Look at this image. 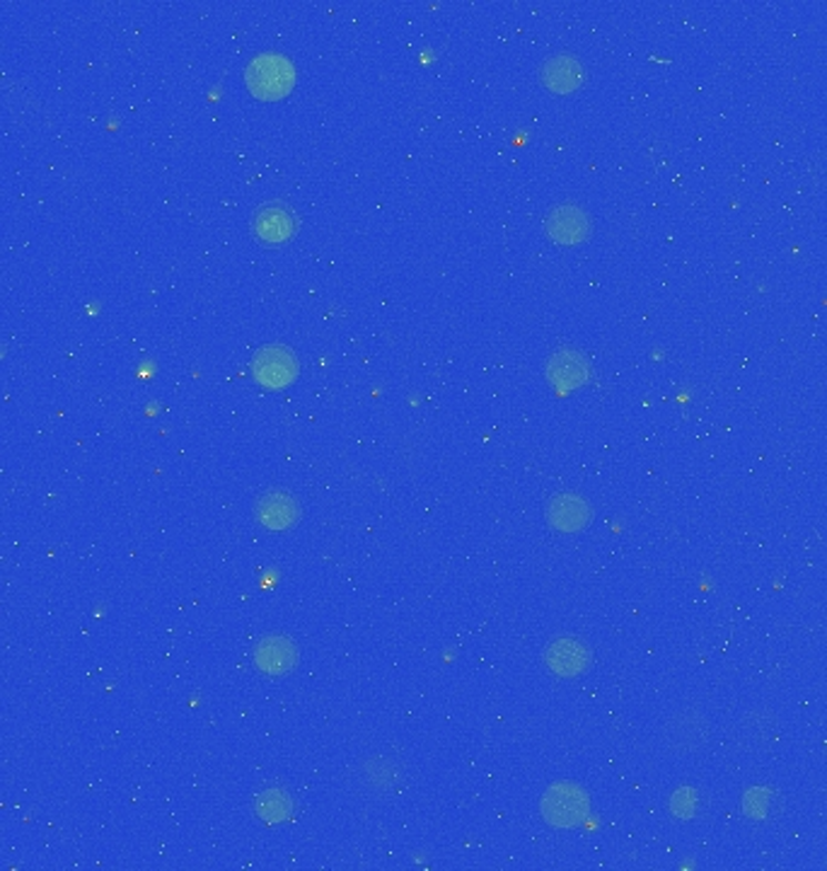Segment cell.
Wrapping results in <instances>:
<instances>
[{
    "instance_id": "5b68a950",
    "label": "cell",
    "mask_w": 827,
    "mask_h": 871,
    "mask_svg": "<svg viewBox=\"0 0 827 871\" xmlns=\"http://www.w3.org/2000/svg\"><path fill=\"white\" fill-rule=\"evenodd\" d=\"M545 231L557 245L586 243L593 233V223L586 211L576 204L554 206L545 219Z\"/></svg>"
},
{
    "instance_id": "30bf717a",
    "label": "cell",
    "mask_w": 827,
    "mask_h": 871,
    "mask_svg": "<svg viewBox=\"0 0 827 871\" xmlns=\"http://www.w3.org/2000/svg\"><path fill=\"white\" fill-rule=\"evenodd\" d=\"M547 378L559 393L576 391L591 378L588 358L574 348H562L547 361Z\"/></svg>"
},
{
    "instance_id": "5bb4252c",
    "label": "cell",
    "mask_w": 827,
    "mask_h": 871,
    "mask_svg": "<svg viewBox=\"0 0 827 871\" xmlns=\"http://www.w3.org/2000/svg\"><path fill=\"white\" fill-rule=\"evenodd\" d=\"M293 811L291 797L283 789H266L264 794L256 797V816L269 826L283 823Z\"/></svg>"
},
{
    "instance_id": "52a82bcc",
    "label": "cell",
    "mask_w": 827,
    "mask_h": 871,
    "mask_svg": "<svg viewBox=\"0 0 827 871\" xmlns=\"http://www.w3.org/2000/svg\"><path fill=\"white\" fill-rule=\"evenodd\" d=\"M593 506L576 492H562L547 502V523L557 533H581L593 523Z\"/></svg>"
},
{
    "instance_id": "4fadbf2b",
    "label": "cell",
    "mask_w": 827,
    "mask_h": 871,
    "mask_svg": "<svg viewBox=\"0 0 827 871\" xmlns=\"http://www.w3.org/2000/svg\"><path fill=\"white\" fill-rule=\"evenodd\" d=\"M777 717L769 709H755L740 721V743L748 748H767L777 739Z\"/></svg>"
},
{
    "instance_id": "7a4b0ae2",
    "label": "cell",
    "mask_w": 827,
    "mask_h": 871,
    "mask_svg": "<svg viewBox=\"0 0 827 871\" xmlns=\"http://www.w3.org/2000/svg\"><path fill=\"white\" fill-rule=\"evenodd\" d=\"M712 721L699 707H680L663 723L660 739L670 753L689 756L709 743Z\"/></svg>"
},
{
    "instance_id": "9c48e42d",
    "label": "cell",
    "mask_w": 827,
    "mask_h": 871,
    "mask_svg": "<svg viewBox=\"0 0 827 871\" xmlns=\"http://www.w3.org/2000/svg\"><path fill=\"white\" fill-rule=\"evenodd\" d=\"M254 664L262 673L269 676H286L297 664V647L289 637L271 635L256 641Z\"/></svg>"
},
{
    "instance_id": "277c9868",
    "label": "cell",
    "mask_w": 827,
    "mask_h": 871,
    "mask_svg": "<svg viewBox=\"0 0 827 871\" xmlns=\"http://www.w3.org/2000/svg\"><path fill=\"white\" fill-rule=\"evenodd\" d=\"M252 373L256 383L271 387V391H279V387H286L297 378L301 366H297V358L289 346L269 344L254 354Z\"/></svg>"
},
{
    "instance_id": "6da1fadb",
    "label": "cell",
    "mask_w": 827,
    "mask_h": 871,
    "mask_svg": "<svg viewBox=\"0 0 827 871\" xmlns=\"http://www.w3.org/2000/svg\"><path fill=\"white\" fill-rule=\"evenodd\" d=\"M245 83L254 98L274 102L286 98L295 85V65L289 57L276 51H264L248 63Z\"/></svg>"
},
{
    "instance_id": "8992f818",
    "label": "cell",
    "mask_w": 827,
    "mask_h": 871,
    "mask_svg": "<svg viewBox=\"0 0 827 871\" xmlns=\"http://www.w3.org/2000/svg\"><path fill=\"white\" fill-rule=\"evenodd\" d=\"M297 227L295 213L283 201H269L254 211L252 233L266 245H281L293 237Z\"/></svg>"
},
{
    "instance_id": "7c38bea8",
    "label": "cell",
    "mask_w": 827,
    "mask_h": 871,
    "mask_svg": "<svg viewBox=\"0 0 827 871\" xmlns=\"http://www.w3.org/2000/svg\"><path fill=\"white\" fill-rule=\"evenodd\" d=\"M256 520L269 530H289L301 520V504H297L289 492H266L256 502Z\"/></svg>"
},
{
    "instance_id": "3957f363",
    "label": "cell",
    "mask_w": 827,
    "mask_h": 871,
    "mask_svg": "<svg viewBox=\"0 0 827 871\" xmlns=\"http://www.w3.org/2000/svg\"><path fill=\"white\" fill-rule=\"evenodd\" d=\"M539 811L554 828H576L588 819L591 797L576 782H554L542 797Z\"/></svg>"
},
{
    "instance_id": "8fae6325",
    "label": "cell",
    "mask_w": 827,
    "mask_h": 871,
    "mask_svg": "<svg viewBox=\"0 0 827 871\" xmlns=\"http://www.w3.org/2000/svg\"><path fill=\"white\" fill-rule=\"evenodd\" d=\"M539 80L547 90L568 95V92H576L583 85V63L574 53H557V57L542 63Z\"/></svg>"
},
{
    "instance_id": "ba28073f",
    "label": "cell",
    "mask_w": 827,
    "mask_h": 871,
    "mask_svg": "<svg viewBox=\"0 0 827 871\" xmlns=\"http://www.w3.org/2000/svg\"><path fill=\"white\" fill-rule=\"evenodd\" d=\"M591 649L576 637L554 639L545 651V664L552 673L559 678H576L591 668Z\"/></svg>"
}]
</instances>
